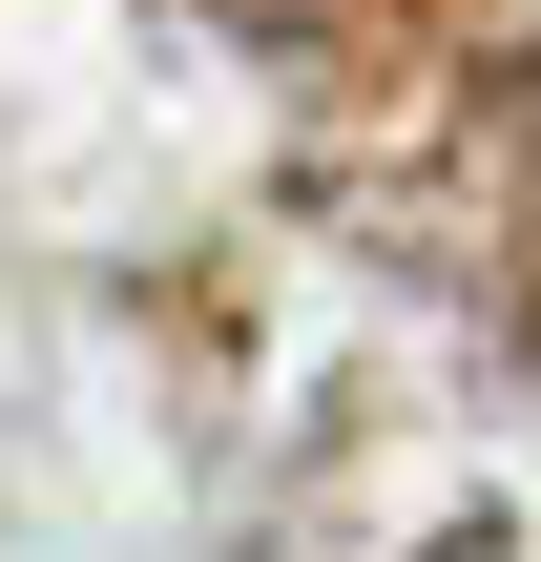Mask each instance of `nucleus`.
<instances>
[{"instance_id": "nucleus-1", "label": "nucleus", "mask_w": 541, "mask_h": 562, "mask_svg": "<svg viewBox=\"0 0 541 562\" xmlns=\"http://www.w3.org/2000/svg\"><path fill=\"white\" fill-rule=\"evenodd\" d=\"M417 562H500V521H459V542H417Z\"/></svg>"}]
</instances>
